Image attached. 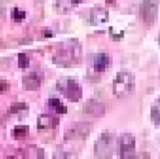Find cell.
Instances as JSON below:
<instances>
[{
    "label": "cell",
    "instance_id": "cell-19",
    "mask_svg": "<svg viewBox=\"0 0 160 159\" xmlns=\"http://www.w3.org/2000/svg\"><path fill=\"white\" fill-rule=\"evenodd\" d=\"M129 159H151L150 154L147 152H142L139 154H135L133 157H131Z\"/></svg>",
    "mask_w": 160,
    "mask_h": 159
},
{
    "label": "cell",
    "instance_id": "cell-4",
    "mask_svg": "<svg viewBox=\"0 0 160 159\" xmlns=\"http://www.w3.org/2000/svg\"><path fill=\"white\" fill-rule=\"evenodd\" d=\"M160 0H143L141 6V17L147 25H152L156 22Z\"/></svg>",
    "mask_w": 160,
    "mask_h": 159
},
{
    "label": "cell",
    "instance_id": "cell-11",
    "mask_svg": "<svg viewBox=\"0 0 160 159\" xmlns=\"http://www.w3.org/2000/svg\"><path fill=\"white\" fill-rule=\"evenodd\" d=\"M59 124V118L51 116L49 114H41L38 118V128H54Z\"/></svg>",
    "mask_w": 160,
    "mask_h": 159
},
{
    "label": "cell",
    "instance_id": "cell-8",
    "mask_svg": "<svg viewBox=\"0 0 160 159\" xmlns=\"http://www.w3.org/2000/svg\"><path fill=\"white\" fill-rule=\"evenodd\" d=\"M109 20V12L103 7H96L92 9L90 14V22L93 25L105 23Z\"/></svg>",
    "mask_w": 160,
    "mask_h": 159
},
{
    "label": "cell",
    "instance_id": "cell-6",
    "mask_svg": "<svg viewBox=\"0 0 160 159\" xmlns=\"http://www.w3.org/2000/svg\"><path fill=\"white\" fill-rule=\"evenodd\" d=\"M92 126L90 123L86 122H80L73 124V126L66 131L65 139L66 140H72V139H85L90 131Z\"/></svg>",
    "mask_w": 160,
    "mask_h": 159
},
{
    "label": "cell",
    "instance_id": "cell-5",
    "mask_svg": "<svg viewBox=\"0 0 160 159\" xmlns=\"http://www.w3.org/2000/svg\"><path fill=\"white\" fill-rule=\"evenodd\" d=\"M136 140L129 133H124L119 138V154L121 159H129L135 155Z\"/></svg>",
    "mask_w": 160,
    "mask_h": 159
},
{
    "label": "cell",
    "instance_id": "cell-17",
    "mask_svg": "<svg viewBox=\"0 0 160 159\" xmlns=\"http://www.w3.org/2000/svg\"><path fill=\"white\" fill-rule=\"evenodd\" d=\"M25 17H26V14H25L24 11L19 10L18 7L12 8V10H11V18H12L14 21H17V22L22 21V20L25 19Z\"/></svg>",
    "mask_w": 160,
    "mask_h": 159
},
{
    "label": "cell",
    "instance_id": "cell-16",
    "mask_svg": "<svg viewBox=\"0 0 160 159\" xmlns=\"http://www.w3.org/2000/svg\"><path fill=\"white\" fill-rule=\"evenodd\" d=\"M18 67L20 68H27L29 67V58L25 53L18 54Z\"/></svg>",
    "mask_w": 160,
    "mask_h": 159
},
{
    "label": "cell",
    "instance_id": "cell-12",
    "mask_svg": "<svg viewBox=\"0 0 160 159\" xmlns=\"http://www.w3.org/2000/svg\"><path fill=\"white\" fill-rule=\"evenodd\" d=\"M49 106L51 108H53L56 112V113L59 114H65L68 112V108L61 102V100L59 98L56 97H52L48 100Z\"/></svg>",
    "mask_w": 160,
    "mask_h": 159
},
{
    "label": "cell",
    "instance_id": "cell-22",
    "mask_svg": "<svg viewBox=\"0 0 160 159\" xmlns=\"http://www.w3.org/2000/svg\"><path fill=\"white\" fill-rule=\"evenodd\" d=\"M44 36H45L46 37H51L52 36V33L51 31H45Z\"/></svg>",
    "mask_w": 160,
    "mask_h": 159
},
{
    "label": "cell",
    "instance_id": "cell-24",
    "mask_svg": "<svg viewBox=\"0 0 160 159\" xmlns=\"http://www.w3.org/2000/svg\"><path fill=\"white\" fill-rule=\"evenodd\" d=\"M158 45L160 46V32H159V35H158Z\"/></svg>",
    "mask_w": 160,
    "mask_h": 159
},
{
    "label": "cell",
    "instance_id": "cell-10",
    "mask_svg": "<svg viewBox=\"0 0 160 159\" xmlns=\"http://www.w3.org/2000/svg\"><path fill=\"white\" fill-rule=\"evenodd\" d=\"M110 64V57L105 52H99L94 57V70L97 72L105 71Z\"/></svg>",
    "mask_w": 160,
    "mask_h": 159
},
{
    "label": "cell",
    "instance_id": "cell-21",
    "mask_svg": "<svg viewBox=\"0 0 160 159\" xmlns=\"http://www.w3.org/2000/svg\"><path fill=\"white\" fill-rule=\"evenodd\" d=\"M8 89H9V83L5 80L0 79V93H2L4 91H7Z\"/></svg>",
    "mask_w": 160,
    "mask_h": 159
},
{
    "label": "cell",
    "instance_id": "cell-1",
    "mask_svg": "<svg viewBox=\"0 0 160 159\" xmlns=\"http://www.w3.org/2000/svg\"><path fill=\"white\" fill-rule=\"evenodd\" d=\"M116 148V137L110 131L102 132L94 145V153L98 159H110Z\"/></svg>",
    "mask_w": 160,
    "mask_h": 159
},
{
    "label": "cell",
    "instance_id": "cell-2",
    "mask_svg": "<svg viewBox=\"0 0 160 159\" xmlns=\"http://www.w3.org/2000/svg\"><path fill=\"white\" fill-rule=\"evenodd\" d=\"M135 86H136L135 76L131 72L128 70L119 71L113 80V83H112L113 94L117 97H126L133 93Z\"/></svg>",
    "mask_w": 160,
    "mask_h": 159
},
{
    "label": "cell",
    "instance_id": "cell-9",
    "mask_svg": "<svg viewBox=\"0 0 160 159\" xmlns=\"http://www.w3.org/2000/svg\"><path fill=\"white\" fill-rule=\"evenodd\" d=\"M41 84V78L38 72H31L28 75L23 76L22 85L26 90H36L39 88Z\"/></svg>",
    "mask_w": 160,
    "mask_h": 159
},
{
    "label": "cell",
    "instance_id": "cell-15",
    "mask_svg": "<svg viewBox=\"0 0 160 159\" xmlns=\"http://www.w3.org/2000/svg\"><path fill=\"white\" fill-rule=\"evenodd\" d=\"M28 130H29L28 126H16L12 129V136H14L16 138L23 137L27 134Z\"/></svg>",
    "mask_w": 160,
    "mask_h": 159
},
{
    "label": "cell",
    "instance_id": "cell-18",
    "mask_svg": "<svg viewBox=\"0 0 160 159\" xmlns=\"http://www.w3.org/2000/svg\"><path fill=\"white\" fill-rule=\"evenodd\" d=\"M28 107L24 102H18V103H13L10 107V112L11 113H17L21 111L26 110Z\"/></svg>",
    "mask_w": 160,
    "mask_h": 159
},
{
    "label": "cell",
    "instance_id": "cell-14",
    "mask_svg": "<svg viewBox=\"0 0 160 159\" xmlns=\"http://www.w3.org/2000/svg\"><path fill=\"white\" fill-rule=\"evenodd\" d=\"M52 159H77L75 154L64 151L61 147L57 148V151L53 154Z\"/></svg>",
    "mask_w": 160,
    "mask_h": 159
},
{
    "label": "cell",
    "instance_id": "cell-20",
    "mask_svg": "<svg viewBox=\"0 0 160 159\" xmlns=\"http://www.w3.org/2000/svg\"><path fill=\"white\" fill-rule=\"evenodd\" d=\"M82 1H84V0H61L62 5H64L65 7H67V6H76V5L80 4Z\"/></svg>",
    "mask_w": 160,
    "mask_h": 159
},
{
    "label": "cell",
    "instance_id": "cell-3",
    "mask_svg": "<svg viewBox=\"0 0 160 159\" xmlns=\"http://www.w3.org/2000/svg\"><path fill=\"white\" fill-rule=\"evenodd\" d=\"M57 89L72 102H77L82 96V86L75 79L70 77L58 81Z\"/></svg>",
    "mask_w": 160,
    "mask_h": 159
},
{
    "label": "cell",
    "instance_id": "cell-23",
    "mask_svg": "<svg viewBox=\"0 0 160 159\" xmlns=\"http://www.w3.org/2000/svg\"><path fill=\"white\" fill-rule=\"evenodd\" d=\"M8 159H17V158H16L14 156H10V157H8Z\"/></svg>",
    "mask_w": 160,
    "mask_h": 159
},
{
    "label": "cell",
    "instance_id": "cell-13",
    "mask_svg": "<svg viewBox=\"0 0 160 159\" xmlns=\"http://www.w3.org/2000/svg\"><path fill=\"white\" fill-rule=\"evenodd\" d=\"M151 119L157 126L160 125V97L155 100L151 107Z\"/></svg>",
    "mask_w": 160,
    "mask_h": 159
},
{
    "label": "cell",
    "instance_id": "cell-7",
    "mask_svg": "<svg viewBox=\"0 0 160 159\" xmlns=\"http://www.w3.org/2000/svg\"><path fill=\"white\" fill-rule=\"evenodd\" d=\"M83 111L84 112L96 116L100 117L105 112V106L102 102L96 100V99H90L83 105Z\"/></svg>",
    "mask_w": 160,
    "mask_h": 159
}]
</instances>
